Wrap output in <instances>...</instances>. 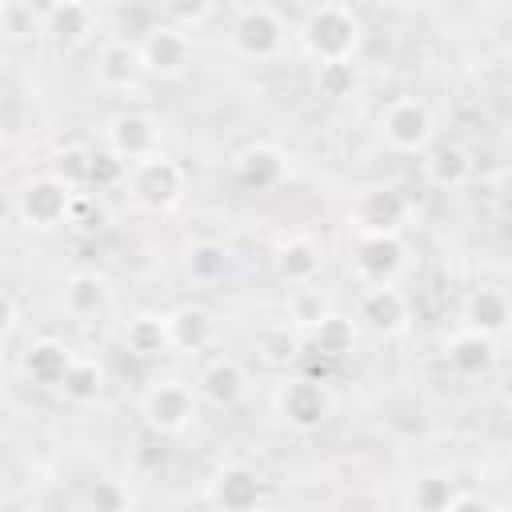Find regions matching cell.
<instances>
[{
    "mask_svg": "<svg viewBox=\"0 0 512 512\" xmlns=\"http://www.w3.org/2000/svg\"><path fill=\"white\" fill-rule=\"evenodd\" d=\"M300 44L316 64L352 60L360 48V20L340 0H316L300 24Z\"/></svg>",
    "mask_w": 512,
    "mask_h": 512,
    "instance_id": "cell-1",
    "label": "cell"
},
{
    "mask_svg": "<svg viewBox=\"0 0 512 512\" xmlns=\"http://www.w3.org/2000/svg\"><path fill=\"white\" fill-rule=\"evenodd\" d=\"M196 412H200L196 384L192 380H180V376H160L140 396V416H144V424L156 436H180V432H188L192 420H196Z\"/></svg>",
    "mask_w": 512,
    "mask_h": 512,
    "instance_id": "cell-2",
    "label": "cell"
},
{
    "mask_svg": "<svg viewBox=\"0 0 512 512\" xmlns=\"http://www.w3.org/2000/svg\"><path fill=\"white\" fill-rule=\"evenodd\" d=\"M124 188H128L132 204H140L144 212H168L184 196V168L160 148V152L128 164Z\"/></svg>",
    "mask_w": 512,
    "mask_h": 512,
    "instance_id": "cell-3",
    "label": "cell"
},
{
    "mask_svg": "<svg viewBox=\"0 0 512 512\" xmlns=\"http://www.w3.org/2000/svg\"><path fill=\"white\" fill-rule=\"evenodd\" d=\"M72 196H76V188L64 184L56 172L32 176V180H24V188L16 192V216H20V224L32 228V232H52V228L68 224Z\"/></svg>",
    "mask_w": 512,
    "mask_h": 512,
    "instance_id": "cell-4",
    "label": "cell"
},
{
    "mask_svg": "<svg viewBox=\"0 0 512 512\" xmlns=\"http://www.w3.org/2000/svg\"><path fill=\"white\" fill-rule=\"evenodd\" d=\"M276 412L284 416L288 428L296 432H316L332 416V392L320 376L296 372L276 388Z\"/></svg>",
    "mask_w": 512,
    "mask_h": 512,
    "instance_id": "cell-5",
    "label": "cell"
},
{
    "mask_svg": "<svg viewBox=\"0 0 512 512\" xmlns=\"http://www.w3.org/2000/svg\"><path fill=\"white\" fill-rule=\"evenodd\" d=\"M436 136V124H432V112L412 100V96H400L392 104L380 108V140L400 152V156H420Z\"/></svg>",
    "mask_w": 512,
    "mask_h": 512,
    "instance_id": "cell-6",
    "label": "cell"
},
{
    "mask_svg": "<svg viewBox=\"0 0 512 512\" xmlns=\"http://www.w3.org/2000/svg\"><path fill=\"white\" fill-rule=\"evenodd\" d=\"M288 44V28L280 20L276 8L268 4H248L240 8L236 24H232V48L248 60H276Z\"/></svg>",
    "mask_w": 512,
    "mask_h": 512,
    "instance_id": "cell-7",
    "label": "cell"
},
{
    "mask_svg": "<svg viewBox=\"0 0 512 512\" xmlns=\"http://www.w3.org/2000/svg\"><path fill=\"white\" fill-rule=\"evenodd\" d=\"M136 52H140V68L148 72V76H156V80H176L188 64H192V36L184 32V28H176V24H152L144 36H140V44H136Z\"/></svg>",
    "mask_w": 512,
    "mask_h": 512,
    "instance_id": "cell-8",
    "label": "cell"
},
{
    "mask_svg": "<svg viewBox=\"0 0 512 512\" xmlns=\"http://www.w3.org/2000/svg\"><path fill=\"white\" fill-rule=\"evenodd\" d=\"M408 216V200L396 188H364L352 204H348V228L352 236H372V232H400Z\"/></svg>",
    "mask_w": 512,
    "mask_h": 512,
    "instance_id": "cell-9",
    "label": "cell"
},
{
    "mask_svg": "<svg viewBox=\"0 0 512 512\" xmlns=\"http://www.w3.org/2000/svg\"><path fill=\"white\" fill-rule=\"evenodd\" d=\"M404 240L400 232H372V236H356L352 244V272L364 280V284H388L400 276L404 268Z\"/></svg>",
    "mask_w": 512,
    "mask_h": 512,
    "instance_id": "cell-10",
    "label": "cell"
},
{
    "mask_svg": "<svg viewBox=\"0 0 512 512\" xmlns=\"http://www.w3.org/2000/svg\"><path fill=\"white\" fill-rule=\"evenodd\" d=\"M104 148H112L120 160H140L160 152V124L148 112H116L104 128Z\"/></svg>",
    "mask_w": 512,
    "mask_h": 512,
    "instance_id": "cell-11",
    "label": "cell"
},
{
    "mask_svg": "<svg viewBox=\"0 0 512 512\" xmlns=\"http://www.w3.org/2000/svg\"><path fill=\"white\" fill-rule=\"evenodd\" d=\"M420 156H424V160H420V176H424V184L436 188V192H456V188H464V184L472 180V156H468V148L456 144V140H440V144L432 140Z\"/></svg>",
    "mask_w": 512,
    "mask_h": 512,
    "instance_id": "cell-12",
    "label": "cell"
},
{
    "mask_svg": "<svg viewBox=\"0 0 512 512\" xmlns=\"http://www.w3.org/2000/svg\"><path fill=\"white\" fill-rule=\"evenodd\" d=\"M244 392H248V372L236 356H212L196 376V396L208 400L212 408H232L244 400Z\"/></svg>",
    "mask_w": 512,
    "mask_h": 512,
    "instance_id": "cell-13",
    "label": "cell"
},
{
    "mask_svg": "<svg viewBox=\"0 0 512 512\" xmlns=\"http://www.w3.org/2000/svg\"><path fill=\"white\" fill-rule=\"evenodd\" d=\"M284 172H288V164L276 144H248L232 164V176L244 192H272L284 180Z\"/></svg>",
    "mask_w": 512,
    "mask_h": 512,
    "instance_id": "cell-14",
    "label": "cell"
},
{
    "mask_svg": "<svg viewBox=\"0 0 512 512\" xmlns=\"http://www.w3.org/2000/svg\"><path fill=\"white\" fill-rule=\"evenodd\" d=\"M360 320L380 336H396L408 324V296L396 288V280L368 284V292L360 296Z\"/></svg>",
    "mask_w": 512,
    "mask_h": 512,
    "instance_id": "cell-15",
    "label": "cell"
},
{
    "mask_svg": "<svg viewBox=\"0 0 512 512\" xmlns=\"http://www.w3.org/2000/svg\"><path fill=\"white\" fill-rule=\"evenodd\" d=\"M164 332H168L172 352H204L216 336V320L204 304H180L164 312Z\"/></svg>",
    "mask_w": 512,
    "mask_h": 512,
    "instance_id": "cell-16",
    "label": "cell"
},
{
    "mask_svg": "<svg viewBox=\"0 0 512 512\" xmlns=\"http://www.w3.org/2000/svg\"><path fill=\"white\" fill-rule=\"evenodd\" d=\"M260 496H264V480H260V472L252 464L236 460V464H224L212 476V500L220 508H228V512H248V508L260 504Z\"/></svg>",
    "mask_w": 512,
    "mask_h": 512,
    "instance_id": "cell-17",
    "label": "cell"
},
{
    "mask_svg": "<svg viewBox=\"0 0 512 512\" xmlns=\"http://www.w3.org/2000/svg\"><path fill=\"white\" fill-rule=\"evenodd\" d=\"M304 344L320 360H344L356 348V320L344 316V312H320L304 328Z\"/></svg>",
    "mask_w": 512,
    "mask_h": 512,
    "instance_id": "cell-18",
    "label": "cell"
},
{
    "mask_svg": "<svg viewBox=\"0 0 512 512\" xmlns=\"http://www.w3.org/2000/svg\"><path fill=\"white\" fill-rule=\"evenodd\" d=\"M492 356H496V340L484 336V332H476V328H468V324L444 340V360H448V368L456 376H480V372H488L492 368Z\"/></svg>",
    "mask_w": 512,
    "mask_h": 512,
    "instance_id": "cell-19",
    "label": "cell"
},
{
    "mask_svg": "<svg viewBox=\"0 0 512 512\" xmlns=\"http://www.w3.org/2000/svg\"><path fill=\"white\" fill-rule=\"evenodd\" d=\"M140 52H136V44H128V40H108V44H100V52H96V80H100V88H108V92H128V88H136V80H140Z\"/></svg>",
    "mask_w": 512,
    "mask_h": 512,
    "instance_id": "cell-20",
    "label": "cell"
},
{
    "mask_svg": "<svg viewBox=\"0 0 512 512\" xmlns=\"http://www.w3.org/2000/svg\"><path fill=\"white\" fill-rule=\"evenodd\" d=\"M72 356H76V352H72L64 340L44 336V340L28 344V352L20 356V368H24V376H28L36 388H60L64 368L72 364Z\"/></svg>",
    "mask_w": 512,
    "mask_h": 512,
    "instance_id": "cell-21",
    "label": "cell"
},
{
    "mask_svg": "<svg viewBox=\"0 0 512 512\" xmlns=\"http://www.w3.org/2000/svg\"><path fill=\"white\" fill-rule=\"evenodd\" d=\"M320 244L308 240V236H288L280 240L276 248V276L292 288H308L316 276H320Z\"/></svg>",
    "mask_w": 512,
    "mask_h": 512,
    "instance_id": "cell-22",
    "label": "cell"
},
{
    "mask_svg": "<svg viewBox=\"0 0 512 512\" xmlns=\"http://www.w3.org/2000/svg\"><path fill=\"white\" fill-rule=\"evenodd\" d=\"M44 28L52 32L56 44L76 48V44H84L96 32V12L84 0H52V8L44 16Z\"/></svg>",
    "mask_w": 512,
    "mask_h": 512,
    "instance_id": "cell-23",
    "label": "cell"
},
{
    "mask_svg": "<svg viewBox=\"0 0 512 512\" xmlns=\"http://www.w3.org/2000/svg\"><path fill=\"white\" fill-rule=\"evenodd\" d=\"M228 268H232V252L220 240L200 236V240H192L184 248V276L192 284H216V280L228 276Z\"/></svg>",
    "mask_w": 512,
    "mask_h": 512,
    "instance_id": "cell-24",
    "label": "cell"
},
{
    "mask_svg": "<svg viewBox=\"0 0 512 512\" xmlns=\"http://www.w3.org/2000/svg\"><path fill=\"white\" fill-rule=\"evenodd\" d=\"M108 304V280L100 272H72L64 280V312L76 320H88L96 312H104Z\"/></svg>",
    "mask_w": 512,
    "mask_h": 512,
    "instance_id": "cell-25",
    "label": "cell"
},
{
    "mask_svg": "<svg viewBox=\"0 0 512 512\" xmlns=\"http://www.w3.org/2000/svg\"><path fill=\"white\" fill-rule=\"evenodd\" d=\"M508 320H512V308H508V296L500 288H480L468 300V308H464V324L476 328V332H484V336H492V340L504 336Z\"/></svg>",
    "mask_w": 512,
    "mask_h": 512,
    "instance_id": "cell-26",
    "label": "cell"
},
{
    "mask_svg": "<svg viewBox=\"0 0 512 512\" xmlns=\"http://www.w3.org/2000/svg\"><path fill=\"white\" fill-rule=\"evenodd\" d=\"M60 392L72 404H96L100 392H104V368H100V360L72 356V364L64 368V380H60Z\"/></svg>",
    "mask_w": 512,
    "mask_h": 512,
    "instance_id": "cell-27",
    "label": "cell"
},
{
    "mask_svg": "<svg viewBox=\"0 0 512 512\" xmlns=\"http://www.w3.org/2000/svg\"><path fill=\"white\" fill-rule=\"evenodd\" d=\"M124 348H128L132 356H140V360H152V356L168 352L164 316H156V312H140V316H132L128 328H124Z\"/></svg>",
    "mask_w": 512,
    "mask_h": 512,
    "instance_id": "cell-28",
    "label": "cell"
},
{
    "mask_svg": "<svg viewBox=\"0 0 512 512\" xmlns=\"http://www.w3.org/2000/svg\"><path fill=\"white\" fill-rule=\"evenodd\" d=\"M128 176V160H120L112 148H92L88 156V184L84 188H124Z\"/></svg>",
    "mask_w": 512,
    "mask_h": 512,
    "instance_id": "cell-29",
    "label": "cell"
},
{
    "mask_svg": "<svg viewBox=\"0 0 512 512\" xmlns=\"http://www.w3.org/2000/svg\"><path fill=\"white\" fill-rule=\"evenodd\" d=\"M256 344H260V352H264V360H268V364H288V360H300L304 332H300V328H292V332H288V328L280 324V328H264Z\"/></svg>",
    "mask_w": 512,
    "mask_h": 512,
    "instance_id": "cell-30",
    "label": "cell"
},
{
    "mask_svg": "<svg viewBox=\"0 0 512 512\" xmlns=\"http://www.w3.org/2000/svg\"><path fill=\"white\" fill-rule=\"evenodd\" d=\"M452 480H444V476H424V480H416V488H412V496H408V504L412 508H420V512H448V504H452Z\"/></svg>",
    "mask_w": 512,
    "mask_h": 512,
    "instance_id": "cell-31",
    "label": "cell"
},
{
    "mask_svg": "<svg viewBox=\"0 0 512 512\" xmlns=\"http://www.w3.org/2000/svg\"><path fill=\"white\" fill-rule=\"evenodd\" d=\"M212 8H216V0H160V12H164V20L168 24H176V28H200L208 16H212Z\"/></svg>",
    "mask_w": 512,
    "mask_h": 512,
    "instance_id": "cell-32",
    "label": "cell"
},
{
    "mask_svg": "<svg viewBox=\"0 0 512 512\" xmlns=\"http://www.w3.org/2000/svg\"><path fill=\"white\" fill-rule=\"evenodd\" d=\"M88 156H92V148H84V144H68L60 156H56V176L64 180V184H72V188H84L88 184Z\"/></svg>",
    "mask_w": 512,
    "mask_h": 512,
    "instance_id": "cell-33",
    "label": "cell"
},
{
    "mask_svg": "<svg viewBox=\"0 0 512 512\" xmlns=\"http://www.w3.org/2000/svg\"><path fill=\"white\" fill-rule=\"evenodd\" d=\"M352 84H356V76H352V60L320 64V72H316V88H320V96L340 100V96H348V92H352Z\"/></svg>",
    "mask_w": 512,
    "mask_h": 512,
    "instance_id": "cell-34",
    "label": "cell"
},
{
    "mask_svg": "<svg viewBox=\"0 0 512 512\" xmlns=\"http://www.w3.org/2000/svg\"><path fill=\"white\" fill-rule=\"evenodd\" d=\"M0 28L8 32V36H28L32 28H36V20H32V8H24V4H12V0H4V8H0Z\"/></svg>",
    "mask_w": 512,
    "mask_h": 512,
    "instance_id": "cell-35",
    "label": "cell"
},
{
    "mask_svg": "<svg viewBox=\"0 0 512 512\" xmlns=\"http://www.w3.org/2000/svg\"><path fill=\"white\" fill-rule=\"evenodd\" d=\"M88 504H92V508H108V512H120V508H128V504H132V496H128V492H124L116 480H100V484L92 488Z\"/></svg>",
    "mask_w": 512,
    "mask_h": 512,
    "instance_id": "cell-36",
    "label": "cell"
},
{
    "mask_svg": "<svg viewBox=\"0 0 512 512\" xmlns=\"http://www.w3.org/2000/svg\"><path fill=\"white\" fill-rule=\"evenodd\" d=\"M320 312H324V308H320V300H316L308 288H300V296L292 300V320L300 324V332H304V328H308V324H312Z\"/></svg>",
    "mask_w": 512,
    "mask_h": 512,
    "instance_id": "cell-37",
    "label": "cell"
},
{
    "mask_svg": "<svg viewBox=\"0 0 512 512\" xmlns=\"http://www.w3.org/2000/svg\"><path fill=\"white\" fill-rule=\"evenodd\" d=\"M12 328H16V304L8 292H0V344L12 336Z\"/></svg>",
    "mask_w": 512,
    "mask_h": 512,
    "instance_id": "cell-38",
    "label": "cell"
},
{
    "mask_svg": "<svg viewBox=\"0 0 512 512\" xmlns=\"http://www.w3.org/2000/svg\"><path fill=\"white\" fill-rule=\"evenodd\" d=\"M0 372H4V360H0Z\"/></svg>",
    "mask_w": 512,
    "mask_h": 512,
    "instance_id": "cell-39",
    "label": "cell"
},
{
    "mask_svg": "<svg viewBox=\"0 0 512 512\" xmlns=\"http://www.w3.org/2000/svg\"><path fill=\"white\" fill-rule=\"evenodd\" d=\"M0 8H4V0H0Z\"/></svg>",
    "mask_w": 512,
    "mask_h": 512,
    "instance_id": "cell-40",
    "label": "cell"
}]
</instances>
